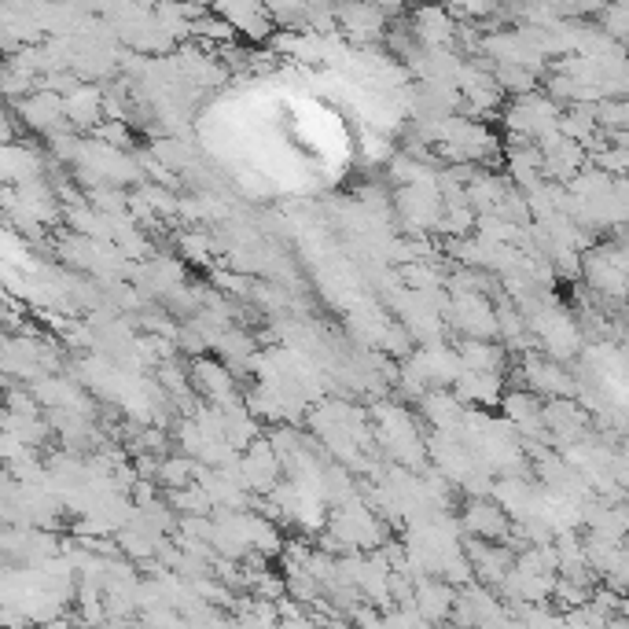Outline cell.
<instances>
[{"label":"cell","instance_id":"obj_3","mask_svg":"<svg viewBox=\"0 0 629 629\" xmlns=\"http://www.w3.org/2000/svg\"><path fill=\"white\" fill-rule=\"evenodd\" d=\"M468 527L471 534H479V538H501L504 534V508H493V504L479 501L468 508Z\"/></svg>","mask_w":629,"mask_h":629},{"label":"cell","instance_id":"obj_2","mask_svg":"<svg viewBox=\"0 0 629 629\" xmlns=\"http://www.w3.org/2000/svg\"><path fill=\"white\" fill-rule=\"evenodd\" d=\"M527 383L534 394H549V398H567V394H574V383L571 376L563 372L556 361H527Z\"/></svg>","mask_w":629,"mask_h":629},{"label":"cell","instance_id":"obj_1","mask_svg":"<svg viewBox=\"0 0 629 629\" xmlns=\"http://www.w3.org/2000/svg\"><path fill=\"white\" fill-rule=\"evenodd\" d=\"M545 427L560 442H574V438L585 435V412L571 398H556L545 405Z\"/></svg>","mask_w":629,"mask_h":629}]
</instances>
